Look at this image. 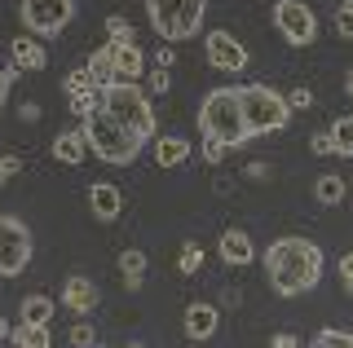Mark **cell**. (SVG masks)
Listing matches in <instances>:
<instances>
[{
    "instance_id": "23",
    "label": "cell",
    "mask_w": 353,
    "mask_h": 348,
    "mask_svg": "<svg viewBox=\"0 0 353 348\" xmlns=\"http://www.w3.org/2000/svg\"><path fill=\"white\" fill-rule=\"evenodd\" d=\"M327 137H331V155L353 159V115H340L336 124L327 128Z\"/></svg>"
},
{
    "instance_id": "36",
    "label": "cell",
    "mask_w": 353,
    "mask_h": 348,
    "mask_svg": "<svg viewBox=\"0 0 353 348\" xmlns=\"http://www.w3.org/2000/svg\"><path fill=\"white\" fill-rule=\"evenodd\" d=\"M172 62H176V53H172V45H159V49H154V67H163V71H168Z\"/></svg>"
},
{
    "instance_id": "25",
    "label": "cell",
    "mask_w": 353,
    "mask_h": 348,
    "mask_svg": "<svg viewBox=\"0 0 353 348\" xmlns=\"http://www.w3.org/2000/svg\"><path fill=\"white\" fill-rule=\"evenodd\" d=\"M132 40V23L124 14H110L106 18V45H128Z\"/></svg>"
},
{
    "instance_id": "4",
    "label": "cell",
    "mask_w": 353,
    "mask_h": 348,
    "mask_svg": "<svg viewBox=\"0 0 353 348\" xmlns=\"http://www.w3.org/2000/svg\"><path fill=\"white\" fill-rule=\"evenodd\" d=\"M80 128H84V141H88V155H97L102 163H115V168H124V163H132V159L141 155V141L132 137L110 111H102V106H97L93 115H84Z\"/></svg>"
},
{
    "instance_id": "9",
    "label": "cell",
    "mask_w": 353,
    "mask_h": 348,
    "mask_svg": "<svg viewBox=\"0 0 353 348\" xmlns=\"http://www.w3.org/2000/svg\"><path fill=\"white\" fill-rule=\"evenodd\" d=\"M31 265V230L18 216H0V278H18Z\"/></svg>"
},
{
    "instance_id": "35",
    "label": "cell",
    "mask_w": 353,
    "mask_h": 348,
    "mask_svg": "<svg viewBox=\"0 0 353 348\" xmlns=\"http://www.w3.org/2000/svg\"><path fill=\"white\" fill-rule=\"evenodd\" d=\"M340 278H345V291L353 296V252H345V256H340Z\"/></svg>"
},
{
    "instance_id": "13",
    "label": "cell",
    "mask_w": 353,
    "mask_h": 348,
    "mask_svg": "<svg viewBox=\"0 0 353 348\" xmlns=\"http://www.w3.org/2000/svg\"><path fill=\"white\" fill-rule=\"evenodd\" d=\"M62 304L75 313V318H84V313H93L97 309V287L88 278H66V287H62Z\"/></svg>"
},
{
    "instance_id": "12",
    "label": "cell",
    "mask_w": 353,
    "mask_h": 348,
    "mask_svg": "<svg viewBox=\"0 0 353 348\" xmlns=\"http://www.w3.org/2000/svg\"><path fill=\"white\" fill-rule=\"evenodd\" d=\"M88 208H93V216L102 225H110L119 212H124V194L110 186V181H97V186H88Z\"/></svg>"
},
{
    "instance_id": "28",
    "label": "cell",
    "mask_w": 353,
    "mask_h": 348,
    "mask_svg": "<svg viewBox=\"0 0 353 348\" xmlns=\"http://www.w3.org/2000/svg\"><path fill=\"white\" fill-rule=\"evenodd\" d=\"M314 348H353V331H318Z\"/></svg>"
},
{
    "instance_id": "30",
    "label": "cell",
    "mask_w": 353,
    "mask_h": 348,
    "mask_svg": "<svg viewBox=\"0 0 353 348\" xmlns=\"http://www.w3.org/2000/svg\"><path fill=\"white\" fill-rule=\"evenodd\" d=\"M71 344H75V348H93V344H97V331H93L88 322H75V326H71Z\"/></svg>"
},
{
    "instance_id": "34",
    "label": "cell",
    "mask_w": 353,
    "mask_h": 348,
    "mask_svg": "<svg viewBox=\"0 0 353 348\" xmlns=\"http://www.w3.org/2000/svg\"><path fill=\"white\" fill-rule=\"evenodd\" d=\"M150 89H154V93H168V89H172V80H168V71H163V67L150 71Z\"/></svg>"
},
{
    "instance_id": "39",
    "label": "cell",
    "mask_w": 353,
    "mask_h": 348,
    "mask_svg": "<svg viewBox=\"0 0 353 348\" xmlns=\"http://www.w3.org/2000/svg\"><path fill=\"white\" fill-rule=\"evenodd\" d=\"M14 75H18V71H5V67H0V106L9 102V89H14Z\"/></svg>"
},
{
    "instance_id": "31",
    "label": "cell",
    "mask_w": 353,
    "mask_h": 348,
    "mask_svg": "<svg viewBox=\"0 0 353 348\" xmlns=\"http://www.w3.org/2000/svg\"><path fill=\"white\" fill-rule=\"evenodd\" d=\"M336 36H353V0L336 9Z\"/></svg>"
},
{
    "instance_id": "18",
    "label": "cell",
    "mask_w": 353,
    "mask_h": 348,
    "mask_svg": "<svg viewBox=\"0 0 353 348\" xmlns=\"http://www.w3.org/2000/svg\"><path fill=\"white\" fill-rule=\"evenodd\" d=\"M110 53H115V80H132L137 84L141 75H146V53H141L137 45H110Z\"/></svg>"
},
{
    "instance_id": "6",
    "label": "cell",
    "mask_w": 353,
    "mask_h": 348,
    "mask_svg": "<svg viewBox=\"0 0 353 348\" xmlns=\"http://www.w3.org/2000/svg\"><path fill=\"white\" fill-rule=\"evenodd\" d=\"M239 97H243V119H248L252 137L279 133V128L292 124V106H287V97L274 93L270 84H248V89H239Z\"/></svg>"
},
{
    "instance_id": "38",
    "label": "cell",
    "mask_w": 353,
    "mask_h": 348,
    "mask_svg": "<svg viewBox=\"0 0 353 348\" xmlns=\"http://www.w3.org/2000/svg\"><path fill=\"white\" fill-rule=\"evenodd\" d=\"M270 344H274V348H301V335H292V331H279Z\"/></svg>"
},
{
    "instance_id": "27",
    "label": "cell",
    "mask_w": 353,
    "mask_h": 348,
    "mask_svg": "<svg viewBox=\"0 0 353 348\" xmlns=\"http://www.w3.org/2000/svg\"><path fill=\"white\" fill-rule=\"evenodd\" d=\"M66 97H71V111L75 115H93L97 111V106H102V97H97V89H80V93H66Z\"/></svg>"
},
{
    "instance_id": "32",
    "label": "cell",
    "mask_w": 353,
    "mask_h": 348,
    "mask_svg": "<svg viewBox=\"0 0 353 348\" xmlns=\"http://www.w3.org/2000/svg\"><path fill=\"white\" fill-rule=\"evenodd\" d=\"M287 106H292V115L309 111V106H314V93H309V89H292V93H287Z\"/></svg>"
},
{
    "instance_id": "1",
    "label": "cell",
    "mask_w": 353,
    "mask_h": 348,
    "mask_svg": "<svg viewBox=\"0 0 353 348\" xmlns=\"http://www.w3.org/2000/svg\"><path fill=\"white\" fill-rule=\"evenodd\" d=\"M265 274H270V287L279 296H305V291L318 287L323 278V247L314 238L301 234H283L265 247Z\"/></svg>"
},
{
    "instance_id": "3",
    "label": "cell",
    "mask_w": 353,
    "mask_h": 348,
    "mask_svg": "<svg viewBox=\"0 0 353 348\" xmlns=\"http://www.w3.org/2000/svg\"><path fill=\"white\" fill-rule=\"evenodd\" d=\"M97 97H102V111L115 115L119 124H124L128 133L141 141V146L159 137V124H154V106H150V97L141 93V84H132V80H115V84H106V89H97Z\"/></svg>"
},
{
    "instance_id": "5",
    "label": "cell",
    "mask_w": 353,
    "mask_h": 348,
    "mask_svg": "<svg viewBox=\"0 0 353 348\" xmlns=\"http://www.w3.org/2000/svg\"><path fill=\"white\" fill-rule=\"evenodd\" d=\"M203 9H208V0H146L150 27L163 36V45H181V40L199 36Z\"/></svg>"
},
{
    "instance_id": "17",
    "label": "cell",
    "mask_w": 353,
    "mask_h": 348,
    "mask_svg": "<svg viewBox=\"0 0 353 348\" xmlns=\"http://www.w3.org/2000/svg\"><path fill=\"white\" fill-rule=\"evenodd\" d=\"M88 155V141H84V128H62L58 137H53V159L66 163V168H75Z\"/></svg>"
},
{
    "instance_id": "21",
    "label": "cell",
    "mask_w": 353,
    "mask_h": 348,
    "mask_svg": "<svg viewBox=\"0 0 353 348\" xmlns=\"http://www.w3.org/2000/svg\"><path fill=\"white\" fill-rule=\"evenodd\" d=\"M345 194H349V186H345V177H340V172H323V177H318V186H314V199L327 203V208H336Z\"/></svg>"
},
{
    "instance_id": "16",
    "label": "cell",
    "mask_w": 353,
    "mask_h": 348,
    "mask_svg": "<svg viewBox=\"0 0 353 348\" xmlns=\"http://www.w3.org/2000/svg\"><path fill=\"white\" fill-rule=\"evenodd\" d=\"M185 159H190V141L181 133H159L154 137V163H159V168H181Z\"/></svg>"
},
{
    "instance_id": "7",
    "label": "cell",
    "mask_w": 353,
    "mask_h": 348,
    "mask_svg": "<svg viewBox=\"0 0 353 348\" xmlns=\"http://www.w3.org/2000/svg\"><path fill=\"white\" fill-rule=\"evenodd\" d=\"M18 14H22V27L36 40L40 36H62L75 18V0H22Z\"/></svg>"
},
{
    "instance_id": "24",
    "label": "cell",
    "mask_w": 353,
    "mask_h": 348,
    "mask_svg": "<svg viewBox=\"0 0 353 348\" xmlns=\"http://www.w3.org/2000/svg\"><path fill=\"white\" fill-rule=\"evenodd\" d=\"M18 318H22V322H40V326H49V322H53V300L36 291V296H27V300H22Z\"/></svg>"
},
{
    "instance_id": "15",
    "label": "cell",
    "mask_w": 353,
    "mask_h": 348,
    "mask_svg": "<svg viewBox=\"0 0 353 348\" xmlns=\"http://www.w3.org/2000/svg\"><path fill=\"white\" fill-rule=\"evenodd\" d=\"M9 58H14V71H44V62H49V53L36 36H18L14 45H9Z\"/></svg>"
},
{
    "instance_id": "2",
    "label": "cell",
    "mask_w": 353,
    "mask_h": 348,
    "mask_svg": "<svg viewBox=\"0 0 353 348\" xmlns=\"http://www.w3.org/2000/svg\"><path fill=\"white\" fill-rule=\"evenodd\" d=\"M199 133H203V141H216L225 150L248 146L252 133H248V119H243L239 89H212L199 102Z\"/></svg>"
},
{
    "instance_id": "29",
    "label": "cell",
    "mask_w": 353,
    "mask_h": 348,
    "mask_svg": "<svg viewBox=\"0 0 353 348\" xmlns=\"http://www.w3.org/2000/svg\"><path fill=\"white\" fill-rule=\"evenodd\" d=\"M62 89L66 93H80V89H97V84H93V75H88V67H80V71H71L62 80Z\"/></svg>"
},
{
    "instance_id": "20",
    "label": "cell",
    "mask_w": 353,
    "mask_h": 348,
    "mask_svg": "<svg viewBox=\"0 0 353 348\" xmlns=\"http://www.w3.org/2000/svg\"><path fill=\"white\" fill-rule=\"evenodd\" d=\"M88 75H93V84L97 89H106V84H115V53H110V45H102V49H93L88 53Z\"/></svg>"
},
{
    "instance_id": "42",
    "label": "cell",
    "mask_w": 353,
    "mask_h": 348,
    "mask_svg": "<svg viewBox=\"0 0 353 348\" xmlns=\"http://www.w3.org/2000/svg\"><path fill=\"white\" fill-rule=\"evenodd\" d=\"M5 340H9V322L0 318V344H5Z\"/></svg>"
},
{
    "instance_id": "22",
    "label": "cell",
    "mask_w": 353,
    "mask_h": 348,
    "mask_svg": "<svg viewBox=\"0 0 353 348\" xmlns=\"http://www.w3.org/2000/svg\"><path fill=\"white\" fill-rule=\"evenodd\" d=\"M9 340L18 348H49L53 335H49V326H40V322H22L18 331H9Z\"/></svg>"
},
{
    "instance_id": "14",
    "label": "cell",
    "mask_w": 353,
    "mask_h": 348,
    "mask_svg": "<svg viewBox=\"0 0 353 348\" xmlns=\"http://www.w3.org/2000/svg\"><path fill=\"white\" fill-rule=\"evenodd\" d=\"M216 252H221V260H225V265L243 269V265H252V256H256V247H252L248 230H225V234H221V243H216Z\"/></svg>"
},
{
    "instance_id": "11",
    "label": "cell",
    "mask_w": 353,
    "mask_h": 348,
    "mask_svg": "<svg viewBox=\"0 0 353 348\" xmlns=\"http://www.w3.org/2000/svg\"><path fill=\"white\" fill-rule=\"evenodd\" d=\"M216 326H221V309L216 304H208V300H199L185 309V340H212L216 335Z\"/></svg>"
},
{
    "instance_id": "40",
    "label": "cell",
    "mask_w": 353,
    "mask_h": 348,
    "mask_svg": "<svg viewBox=\"0 0 353 348\" xmlns=\"http://www.w3.org/2000/svg\"><path fill=\"white\" fill-rule=\"evenodd\" d=\"M203 159H208V163H221V159H225V146H216V141H203Z\"/></svg>"
},
{
    "instance_id": "10",
    "label": "cell",
    "mask_w": 353,
    "mask_h": 348,
    "mask_svg": "<svg viewBox=\"0 0 353 348\" xmlns=\"http://www.w3.org/2000/svg\"><path fill=\"white\" fill-rule=\"evenodd\" d=\"M203 49H208V62H212L216 71H243L248 67V49H243L239 36H230V31H208Z\"/></svg>"
},
{
    "instance_id": "19",
    "label": "cell",
    "mask_w": 353,
    "mask_h": 348,
    "mask_svg": "<svg viewBox=\"0 0 353 348\" xmlns=\"http://www.w3.org/2000/svg\"><path fill=\"white\" fill-rule=\"evenodd\" d=\"M146 274H150V260H146V252H141V247H128V252H119V278H124L128 291H137L141 282H146Z\"/></svg>"
},
{
    "instance_id": "41",
    "label": "cell",
    "mask_w": 353,
    "mask_h": 348,
    "mask_svg": "<svg viewBox=\"0 0 353 348\" xmlns=\"http://www.w3.org/2000/svg\"><path fill=\"white\" fill-rule=\"evenodd\" d=\"M18 115H22V119H40V106H36V102H27V106H22Z\"/></svg>"
},
{
    "instance_id": "33",
    "label": "cell",
    "mask_w": 353,
    "mask_h": 348,
    "mask_svg": "<svg viewBox=\"0 0 353 348\" xmlns=\"http://www.w3.org/2000/svg\"><path fill=\"white\" fill-rule=\"evenodd\" d=\"M18 168H22V159H18V155H5V159H0V186H5V181L14 177Z\"/></svg>"
},
{
    "instance_id": "37",
    "label": "cell",
    "mask_w": 353,
    "mask_h": 348,
    "mask_svg": "<svg viewBox=\"0 0 353 348\" xmlns=\"http://www.w3.org/2000/svg\"><path fill=\"white\" fill-rule=\"evenodd\" d=\"M309 150H314V155H331V137L327 133H314V137H309Z\"/></svg>"
},
{
    "instance_id": "8",
    "label": "cell",
    "mask_w": 353,
    "mask_h": 348,
    "mask_svg": "<svg viewBox=\"0 0 353 348\" xmlns=\"http://www.w3.org/2000/svg\"><path fill=\"white\" fill-rule=\"evenodd\" d=\"M274 27L292 49H305L318 40V14L305 5V0H279L274 5Z\"/></svg>"
},
{
    "instance_id": "26",
    "label": "cell",
    "mask_w": 353,
    "mask_h": 348,
    "mask_svg": "<svg viewBox=\"0 0 353 348\" xmlns=\"http://www.w3.org/2000/svg\"><path fill=\"white\" fill-rule=\"evenodd\" d=\"M199 265H203V247L199 243H181V256H176V269H181L185 278L199 274Z\"/></svg>"
},
{
    "instance_id": "43",
    "label": "cell",
    "mask_w": 353,
    "mask_h": 348,
    "mask_svg": "<svg viewBox=\"0 0 353 348\" xmlns=\"http://www.w3.org/2000/svg\"><path fill=\"white\" fill-rule=\"evenodd\" d=\"M345 89H349V93H353V67H349V75H345Z\"/></svg>"
}]
</instances>
